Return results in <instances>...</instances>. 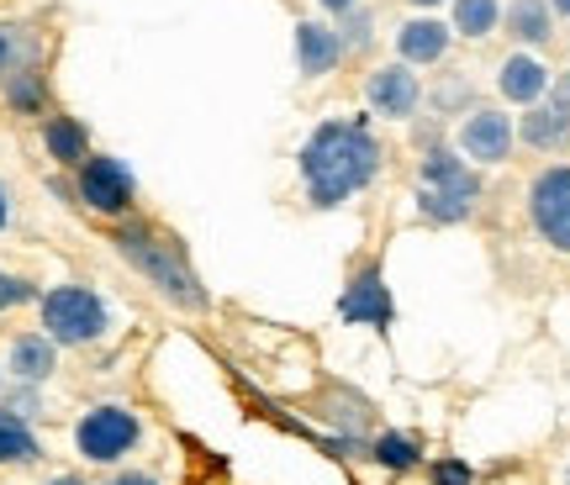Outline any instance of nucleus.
<instances>
[{
  "label": "nucleus",
  "instance_id": "nucleus-1",
  "mask_svg": "<svg viewBox=\"0 0 570 485\" xmlns=\"http://www.w3.org/2000/svg\"><path fill=\"white\" fill-rule=\"evenodd\" d=\"M302 180L306 201L317 211L344 206L348 196H360L381 175V142L370 132L365 117H327L312 127V138L302 142Z\"/></svg>",
  "mask_w": 570,
  "mask_h": 485
},
{
  "label": "nucleus",
  "instance_id": "nucleus-2",
  "mask_svg": "<svg viewBox=\"0 0 570 485\" xmlns=\"http://www.w3.org/2000/svg\"><path fill=\"white\" fill-rule=\"evenodd\" d=\"M111 248H117V254H122V259L138 269L142 280L159 290L164 301L180 306V311H206V306H212L202 275H196V269H190V259H185L180 238L159 232L154 222H117V232H111Z\"/></svg>",
  "mask_w": 570,
  "mask_h": 485
},
{
  "label": "nucleus",
  "instance_id": "nucleus-3",
  "mask_svg": "<svg viewBox=\"0 0 570 485\" xmlns=\"http://www.w3.org/2000/svg\"><path fill=\"white\" fill-rule=\"evenodd\" d=\"M475 201H481L475 164L449 154V148H423V159H417V217L439 227H460L470 222Z\"/></svg>",
  "mask_w": 570,
  "mask_h": 485
},
{
  "label": "nucleus",
  "instance_id": "nucleus-4",
  "mask_svg": "<svg viewBox=\"0 0 570 485\" xmlns=\"http://www.w3.org/2000/svg\"><path fill=\"white\" fill-rule=\"evenodd\" d=\"M38 317H42V333H48L59 348L101 344L106 327H111V311H106V301L90 290V285H53V290H42Z\"/></svg>",
  "mask_w": 570,
  "mask_h": 485
},
{
  "label": "nucleus",
  "instance_id": "nucleus-5",
  "mask_svg": "<svg viewBox=\"0 0 570 485\" xmlns=\"http://www.w3.org/2000/svg\"><path fill=\"white\" fill-rule=\"evenodd\" d=\"M75 201L96 217H111V222H127L132 206H138V180L117 154H90V159L75 169Z\"/></svg>",
  "mask_w": 570,
  "mask_h": 485
},
{
  "label": "nucleus",
  "instance_id": "nucleus-6",
  "mask_svg": "<svg viewBox=\"0 0 570 485\" xmlns=\"http://www.w3.org/2000/svg\"><path fill=\"white\" fill-rule=\"evenodd\" d=\"M142 438V423L132 406H90L80 423H75V448H80V459H90V465H122L127 454L138 448Z\"/></svg>",
  "mask_w": 570,
  "mask_h": 485
},
{
  "label": "nucleus",
  "instance_id": "nucleus-7",
  "mask_svg": "<svg viewBox=\"0 0 570 485\" xmlns=\"http://www.w3.org/2000/svg\"><path fill=\"white\" fill-rule=\"evenodd\" d=\"M529 217L539 227V238L570 254V164H550L539 169L529 185Z\"/></svg>",
  "mask_w": 570,
  "mask_h": 485
},
{
  "label": "nucleus",
  "instance_id": "nucleus-8",
  "mask_svg": "<svg viewBox=\"0 0 570 485\" xmlns=\"http://www.w3.org/2000/svg\"><path fill=\"white\" fill-rule=\"evenodd\" d=\"M423 75L412 69V63L402 59H391L381 63V69H370V80H365V106L375 111V117H386V121H412L417 111H423Z\"/></svg>",
  "mask_w": 570,
  "mask_h": 485
},
{
  "label": "nucleus",
  "instance_id": "nucleus-9",
  "mask_svg": "<svg viewBox=\"0 0 570 485\" xmlns=\"http://www.w3.org/2000/svg\"><path fill=\"white\" fill-rule=\"evenodd\" d=\"M512 142H518V121L497 106H470L465 121H460V159L481 164H508L512 159Z\"/></svg>",
  "mask_w": 570,
  "mask_h": 485
},
{
  "label": "nucleus",
  "instance_id": "nucleus-10",
  "mask_svg": "<svg viewBox=\"0 0 570 485\" xmlns=\"http://www.w3.org/2000/svg\"><path fill=\"white\" fill-rule=\"evenodd\" d=\"M344 59H348V48L333 21H296V69H302V80L338 75Z\"/></svg>",
  "mask_w": 570,
  "mask_h": 485
},
{
  "label": "nucleus",
  "instance_id": "nucleus-11",
  "mask_svg": "<svg viewBox=\"0 0 570 485\" xmlns=\"http://www.w3.org/2000/svg\"><path fill=\"white\" fill-rule=\"evenodd\" d=\"M550 85H554V75H550V63L539 59V53H508L502 59V69H497V90H502V101H512V106H539L544 96H550Z\"/></svg>",
  "mask_w": 570,
  "mask_h": 485
},
{
  "label": "nucleus",
  "instance_id": "nucleus-12",
  "mask_svg": "<svg viewBox=\"0 0 570 485\" xmlns=\"http://www.w3.org/2000/svg\"><path fill=\"white\" fill-rule=\"evenodd\" d=\"M344 323H365V327H375V333H386V327L396 323L391 290H386V280H381V269H375V264H365V269L348 280V290H344Z\"/></svg>",
  "mask_w": 570,
  "mask_h": 485
},
{
  "label": "nucleus",
  "instance_id": "nucleus-13",
  "mask_svg": "<svg viewBox=\"0 0 570 485\" xmlns=\"http://www.w3.org/2000/svg\"><path fill=\"white\" fill-rule=\"evenodd\" d=\"M449 42H454L449 21H439V17H407L402 27H396V59L412 63V69H428V63H439L449 53Z\"/></svg>",
  "mask_w": 570,
  "mask_h": 485
},
{
  "label": "nucleus",
  "instance_id": "nucleus-14",
  "mask_svg": "<svg viewBox=\"0 0 570 485\" xmlns=\"http://www.w3.org/2000/svg\"><path fill=\"white\" fill-rule=\"evenodd\" d=\"M6 369H11V380L21 385H42L53 380V369H59V344L48 338V333H21L11 354H6Z\"/></svg>",
  "mask_w": 570,
  "mask_h": 485
},
{
  "label": "nucleus",
  "instance_id": "nucleus-15",
  "mask_svg": "<svg viewBox=\"0 0 570 485\" xmlns=\"http://www.w3.org/2000/svg\"><path fill=\"white\" fill-rule=\"evenodd\" d=\"M42 148H48V159L59 164V169H80L90 159V132H85L80 117L53 111V117H42Z\"/></svg>",
  "mask_w": 570,
  "mask_h": 485
},
{
  "label": "nucleus",
  "instance_id": "nucleus-16",
  "mask_svg": "<svg viewBox=\"0 0 570 485\" xmlns=\"http://www.w3.org/2000/svg\"><path fill=\"white\" fill-rule=\"evenodd\" d=\"M518 138L529 148H539V154H560L570 142V111L544 96L539 106H529V117H518Z\"/></svg>",
  "mask_w": 570,
  "mask_h": 485
},
{
  "label": "nucleus",
  "instance_id": "nucleus-17",
  "mask_svg": "<svg viewBox=\"0 0 570 485\" xmlns=\"http://www.w3.org/2000/svg\"><path fill=\"white\" fill-rule=\"evenodd\" d=\"M21 69H42V38L32 21H0V85Z\"/></svg>",
  "mask_w": 570,
  "mask_h": 485
},
{
  "label": "nucleus",
  "instance_id": "nucleus-18",
  "mask_svg": "<svg viewBox=\"0 0 570 485\" xmlns=\"http://www.w3.org/2000/svg\"><path fill=\"white\" fill-rule=\"evenodd\" d=\"M502 27H508V38H518L523 48H544V42L554 38V11L550 0H512V6H502Z\"/></svg>",
  "mask_w": 570,
  "mask_h": 485
},
{
  "label": "nucleus",
  "instance_id": "nucleus-19",
  "mask_svg": "<svg viewBox=\"0 0 570 485\" xmlns=\"http://www.w3.org/2000/svg\"><path fill=\"white\" fill-rule=\"evenodd\" d=\"M502 27V0H449V32L465 42H481Z\"/></svg>",
  "mask_w": 570,
  "mask_h": 485
},
{
  "label": "nucleus",
  "instance_id": "nucleus-20",
  "mask_svg": "<svg viewBox=\"0 0 570 485\" xmlns=\"http://www.w3.org/2000/svg\"><path fill=\"white\" fill-rule=\"evenodd\" d=\"M365 459H375V465L391 469V475H407V469L423 465V444H417L412 433H381V438L365 448Z\"/></svg>",
  "mask_w": 570,
  "mask_h": 485
},
{
  "label": "nucleus",
  "instance_id": "nucleus-21",
  "mask_svg": "<svg viewBox=\"0 0 570 485\" xmlns=\"http://www.w3.org/2000/svg\"><path fill=\"white\" fill-rule=\"evenodd\" d=\"M38 459H42L38 433L0 406V465H38Z\"/></svg>",
  "mask_w": 570,
  "mask_h": 485
},
{
  "label": "nucleus",
  "instance_id": "nucleus-22",
  "mask_svg": "<svg viewBox=\"0 0 570 485\" xmlns=\"http://www.w3.org/2000/svg\"><path fill=\"white\" fill-rule=\"evenodd\" d=\"M0 96H6V106L17 117H42L48 111V80H42V69H21L17 80L0 85Z\"/></svg>",
  "mask_w": 570,
  "mask_h": 485
},
{
  "label": "nucleus",
  "instance_id": "nucleus-23",
  "mask_svg": "<svg viewBox=\"0 0 570 485\" xmlns=\"http://www.w3.org/2000/svg\"><path fill=\"white\" fill-rule=\"evenodd\" d=\"M470 96H475V90H470V80H465V75H454V80H444V85H433V90H423V106L433 111V117L449 121V117H460V111H465Z\"/></svg>",
  "mask_w": 570,
  "mask_h": 485
},
{
  "label": "nucleus",
  "instance_id": "nucleus-24",
  "mask_svg": "<svg viewBox=\"0 0 570 485\" xmlns=\"http://www.w3.org/2000/svg\"><path fill=\"white\" fill-rule=\"evenodd\" d=\"M338 38H344L348 53H365L370 42H375V11H370L365 0H360V6H348L344 17H338Z\"/></svg>",
  "mask_w": 570,
  "mask_h": 485
},
{
  "label": "nucleus",
  "instance_id": "nucleus-25",
  "mask_svg": "<svg viewBox=\"0 0 570 485\" xmlns=\"http://www.w3.org/2000/svg\"><path fill=\"white\" fill-rule=\"evenodd\" d=\"M6 412H11V417H21V423H32V417H38L42 412V396H38V385H11V396H6Z\"/></svg>",
  "mask_w": 570,
  "mask_h": 485
},
{
  "label": "nucleus",
  "instance_id": "nucleus-26",
  "mask_svg": "<svg viewBox=\"0 0 570 485\" xmlns=\"http://www.w3.org/2000/svg\"><path fill=\"white\" fill-rule=\"evenodd\" d=\"M42 290L32 280H17V275H0V311H11V306H27L38 301Z\"/></svg>",
  "mask_w": 570,
  "mask_h": 485
},
{
  "label": "nucleus",
  "instance_id": "nucleus-27",
  "mask_svg": "<svg viewBox=\"0 0 570 485\" xmlns=\"http://www.w3.org/2000/svg\"><path fill=\"white\" fill-rule=\"evenodd\" d=\"M475 475H470V465L465 459H439L433 465V485H470Z\"/></svg>",
  "mask_w": 570,
  "mask_h": 485
},
{
  "label": "nucleus",
  "instance_id": "nucleus-28",
  "mask_svg": "<svg viewBox=\"0 0 570 485\" xmlns=\"http://www.w3.org/2000/svg\"><path fill=\"white\" fill-rule=\"evenodd\" d=\"M106 485H159V481H154L148 469H122V475H111Z\"/></svg>",
  "mask_w": 570,
  "mask_h": 485
},
{
  "label": "nucleus",
  "instance_id": "nucleus-29",
  "mask_svg": "<svg viewBox=\"0 0 570 485\" xmlns=\"http://www.w3.org/2000/svg\"><path fill=\"white\" fill-rule=\"evenodd\" d=\"M550 101H560L570 111V75H554V85H550Z\"/></svg>",
  "mask_w": 570,
  "mask_h": 485
},
{
  "label": "nucleus",
  "instance_id": "nucleus-30",
  "mask_svg": "<svg viewBox=\"0 0 570 485\" xmlns=\"http://www.w3.org/2000/svg\"><path fill=\"white\" fill-rule=\"evenodd\" d=\"M312 6H317L323 17H344L348 6H360V0H312Z\"/></svg>",
  "mask_w": 570,
  "mask_h": 485
},
{
  "label": "nucleus",
  "instance_id": "nucleus-31",
  "mask_svg": "<svg viewBox=\"0 0 570 485\" xmlns=\"http://www.w3.org/2000/svg\"><path fill=\"white\" fill-rule=\"evenodd\" d=\"M42 485H90L85 475H53V481H42Z\"/></svg>",
  "mask_w": 570,
  "mask_h": 485
},
{
  "label": "nucleus",
  "instance_id": "nucleus-32",
  "mask_svg": "<svg viewBox=\"0 0 570 485\" xmlns=\"http://www.w3.org/2000/svg\"><path fill=\"white\" fill-rule=\"evenodd\" d=\"M6 222H11V201H6V185H0V232H6Z\"/></svg>",
  "mask_w": 570,
  "mask_h": 485
},
{
  "label": "nucleus",
  "instance_id": "nucleus-33",
  "mask_svg": "<svg viewBox=\"0 0 570 485\" xmlns=\"http://www.w3.org/2000/svg\"><path fill=\"white\" fill-rule=\"evenodd\" d=\"M550 11L554 17H570V0H550Z\"/></svg>",
  "mask_w": 570,
  "mask_h": 485
},
{
  "label": "nucleus",
  "instance_id": "nucleus-34",
  "mask_svg": "<svg viewBox=\"0 0 570 485\" xmlns=\"http://www.w3.org/2000/svg\"><path fill=\"white\" fill-rule=\"evenodd\" d=\"M407 6H417V11H433V6H444V0H407Z\"/></svg>",
  "mask_w": 570,
  "mask_h": 485
},
{
  "label": "nucleus",
  "instance_id": "nucleus-35",
  "mask_svg": "<svg viewBox=\"0 0 570 485\" xmlns=\"http://www.w3.org/2000/svg\"><path fill=\"white\" fill-rule=\"evenodd\" d=\"M0 396H6V364H0Z\"/></svg>",
  "mask_w": 570,
  "mask_h": 485
},
{
  "label": "nucleus",
  "instance_id": "nucleus-36",
  "mask_svg": "<svg viewBox=\"0 0 570 485\" xmlns=\"http://www.w3.org/2000/svg\"><path fill=\"white\" fill-rule=\"evenodd\" d=\"M566 485H570V469H566Z\"/></svg>",
  "mask_w": 570,
  "mask_h": 485
}]
</instances>
